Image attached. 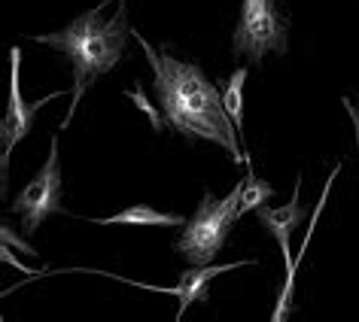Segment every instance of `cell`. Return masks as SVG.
<instances>
[{"label": "cell", "instance_id": "30bf717a", "mask_svg": "<svg viewBox=\"0 0 359 322\" xmlns=\"http://www.w3.org/2000/svg\"><path fill=\"white\" fill-rule=\"evenodd\" d=\"M274 195V189L268 186L265 180H259V176L247 174L244 180H241V204H238V219L244 216V213H256L262 204H268V198Z\"/></svg>", "mask_w": 359, "mask_h": 322}, {"label": "cell", "instance_id": "9c48e42d", "mask_svg": "<svg viewBox=\"0 0 359 322\" xmlns=\"http://www.w3.org/2000/svg\"><path fill=\"white\" fill-rule=\"evenodd\" d=\"M244 85H247V67H238L229 76L226 88H222V104H226V113L231 115L238 134L244 131Z\"/></svg>", "mask_w": 359, "mask_h": 322}, {"label": "cell", "instance_id": "7a4b0ae2", "mask_svg": "<svg viewBox=\"0 0 359 322\" xmlns=\"http://www.w3.org/2000/svg\"><path fill=\"white\" fill-rule=\"evenodd\" d=\"M107 4H110V0H104L95 10L83 13L76 22H70L65 31L37 34V37H34L37 43H43V46H49V49L61 52L65 58H70V67H74L70 106H67V115L58 131H65L67 125L74 122V113L79 110V101L86 97L88 88L122 61L128 37L134 34L128 28V6H125V0H119V10L113 13L110 22L101 19V10Z\"/></svg>", "mask_w": 359, "mask_h": 322}, {"label": "cell", "instance_id": "277c9868", "mask_svg": "<svg viewBox=\"0 0 359 322\" xmlns=\"http://www.w3.org/2000/svg\"><path fill=\"white\" fill-rule=\"evenodd\" d=\"M231 49L253 64H262L268 52H286V19L277 0H244L235 24Z\"/></svg>", "mask_w": 359, "mask_h": 322}, {"label": "cell", "instance_id": "3957f363", "mask_svg": "<svg viewBox=\"0 0 359 322\" xmlns=\"http://www.w3.org/2000/svg\"><path fill=\"white\" fill-rule=\"evenodd\" d=\"M238 204H241V183L226 198L204 195L195 216L183 225V234L177 240V253L189 265H213V258L229 240L231 225L238 222Z\"/></svg>", "mask_w": 359, "mask_h": 322}, {"label": "cell", "instance_id": "ba28073f", "mask_svg": "<svg viewBox=\"0 0 359 322\" xmlns=\"http://www.w3.org/2000/svg\"><path fill=\"white\" fill-rule=\"evenodd\" d=\"M95 225H137V228H149V225H168V228H183L186 225V216L180 213H161V210H152L147 204H134V207H125L113 216H104V219H92Z\"/></svg>", "mask_w": 359, "mask_h": 322}, {"label": "cell", "instance_id": "8992f818", "mask_svg": "<svg viewBox=\"0 0 359 322\" xmlns=\"http://www.w3.org/2000/svg\"><path fill=\"white\" fill-rule=\"evenodd\" d=\"M10 61H13V79H10V104H6V113H4V122H0V189L6 192V180H10V155L15 149V143H22L25 137L31 134L34 128V119H37L40 106H46L49 101H55L61 92H52L40 101L28 104L22 97V79H19V70H22V52L19 49H10Z\"/></svg>", "mask_w": 359, "mask_h": 322}, {"label": "cell", "instance_id": "8fae6325", "mask_svg": "<svg viewBox=\"0 0 359 322\" xmlns=\"http://www.w3.org/2000/svg\"><path fill=\"white\" fill-rule=\"evenodd\" d=\"M344 110H347V115H350V122H353V131H356V161H359V106L350 101V97H344Z\"/></svg>", "mask_w": 359, "mask_h": 322}, {"label": "cell", "instance_id": "5b68a950", "mask_svg": "<svg viewBox=\"0 0 359 322\" xmlns=\"http://www.w3.org/2000/svg\"><path fill=\"white\" fill-rule=\"evenodd\" d=\"M61 158H58V134L49 140V158L46 164L37 171V176L25 186V189L15 195L13 201V213L22 219L25 234H34L43 219L55 216V213H65V204H61Z\"/></svg>", "mask_w": 359, "mask_h": 322}, {"label": "cell", "instance_id": "52a82bcc", "mask_svg": "<svg viewBox=\"0 0 359 322\" xmlns=\"http://www.w3.org/2000/svg\"><path fill=\"white\" fill-rule=\"evenodd\" d=\"M244 265H256V262L250 258V262H235V265H192L189 271H183L180 283L170 286V289L165 292V295H174V298L180 301L177 319H183V313L189 310L195 301H201V295L213 283V276H219V274H226V271H235V267H244Z\"/></svg>", "mask_w": 359, "mask_h": 322}, {"label": "cell", "instance_id": "6da1fadb", "mask_svg": "<svg viewBox=\"0 0 359 322\" xmlns=\"http://www.w3.org/2000/svg\"><path fill=\"white\" fill-rule=\"evenodd\" d=\"M152 67L156 79V97L165 113V122L183 137H198L222 146L235 158V164L244 161L238 143V128L231 122L222 104V92L208 79V74L198 64L170 58L168 52H158L152 43H147L140 34H134Z\"/></svg>", "mask_w": 359, "mask_h": 322}]
</instances>
